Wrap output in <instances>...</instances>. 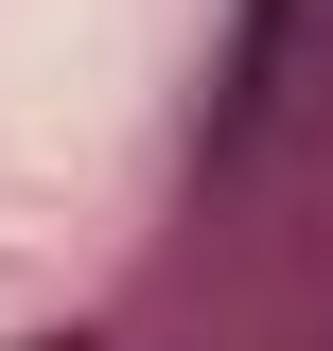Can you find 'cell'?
<instances>
[{
    "label": "cell",
    "mask_w": 333,
    "mask_h": 351,
    "mask_svg": "<svg viewBox=\"0 0 333 351\" xmlns=\"http://www.w3.org/2000/svg\"><path fill=\"white\" fill-rule=\"evenodd\" d=\"M18 351H88V334H18Z\"/></svg>",
    "instance_id": "obj_1"
}]
</instances>
